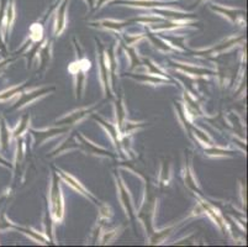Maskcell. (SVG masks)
Here are the masks:
<instances>
[{
    "instance_id": "1",
    "label": "cell",
    "mask_w": 248,
    "mask_h": 247,
    "mask_svg": "<svg viewBox=\"0 0 248 247\" xmlns=\"http://www.w3.org/2000/svg\"><path fill=\"white\" fill-rule=\"evenodd\" d=\"M51 200H52V212L57 219H62L63 215V204L61 199L60 187L57 184V176L53 177V185L51 190Z\"/></svg>"
},
{
    "instance_id": "2",
    "label": "cell",
    "mask_w": 248,
    "mask_h": 247,
    "mask_svg": "<svg viewBox=\"0 0 248 247\" xmlns=\"http://www.w3.org/2000/svg\"><path fill=\"white\" fill-rule=\"evenodd\" d=\"M51 90H53V88H48V89H42V90H36V92L31 93V94H29V95L28 94H22V99H21V100L17 101V104L14 106V109L20 108V106H22V105H24V104L29 103V101L32 100V99L37 98V97H40V95L45 94V93L51 92Z\"/></svg>"
},
{
    "instance_id": "3",
    "label": "cell",
    "mask_w": 248,
    "mask_h": 247,
    "mask_svg": "<svg viewBox=\"0 0 248 247\" xmlns=\"http://www.w3.org/2000/svg\"><path fill=\"white\" fill-rule=\"evenodd\" d=\"M87 110H83V112H78V113H74V114H72L71 116H67L66 119H63L62 121H60V124L61 125H62V124H74V122L77 121V120H79L80 117H83L84 116L85 114H87Z\"/></svg>"
},
{
    "instance_id": "4",
    "label": "cell",
    "mask_w": 248,
    "mask_h": 247,
    "mask_svg": "<svg viewBox=\"0 0 248 247\" xmlns=\"http://www.w3.org/2000/svg\"><path fill=\"white\" fill-rule=\"evenodd\" d=\"M0 137H1V144H3V148L5 149L8 147V139H9V133L8 130H6V126H1V133H0Z\"/></svg>"
},
{
    "instance_id": "5",
    "label": "cell",
    "mask_w": 248,
    "mask_h": 247,
    "mask_svg": "<svg viewBox=\"0 0 248 247\" xmlns=\"http://www.w3.org/2000/svg\"><path fill=\"white\" fill-rule=\"evenodd\" d=\"M28 120H29V116H25V117H24V120H22V122H21V126H20V128H17L16 131H15V132H14L15 137H17V136H19V135H21L22 130H24V129L26 128V124H28Z\"/></svg>"
},
{
    "instance_id": "6",
    "label": "cell",
    "mask_w": 248,
    "mask_h": 247,
    "mask_svg": "<svg viewBox=\"0 0 248 247\" xmlns=\"http://www.w3.org/2000/svg\"><path fill=\"white\" fill-rule=\"evenodd\" d=\"M13 17H14V8H13V5H10L9 6V9H8V13H6V25H8V26H10V24H11V21H13Z\"/></svg>"
},
{
    "instance_id": "7",
    "label": "cell",
    "mask_w": 248,
    "mask_h": 247,
    "mask_svg": "<svg viewBox=\"0 0 248 247\" xmlns=\"http://www.w3.org/2000/svg\"><path fill=\"white\" fill-rule=\"evenodd\" d=\"M0 163H3V165H8V163H6L3 158H0Z\"/></svg>"
}]
</instances>
